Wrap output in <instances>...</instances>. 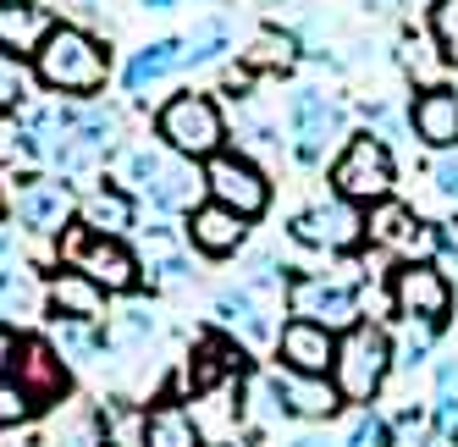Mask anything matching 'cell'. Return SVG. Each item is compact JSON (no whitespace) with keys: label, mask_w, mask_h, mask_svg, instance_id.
<instances>
[{"label":"cell","mask_w":458,"mask_h":447,"mask_svg":"<svg viewBox=\"0 0 458 447\" xmlns=\"http://www.w3.org/2000/svg\"><path fill=\"white\" fill-rule=\"evenodd\" d=\"M111 72H116L111 45L83 22H55V34L34 55V83L50 100H100Z\"/></svg>","instance_id":"1"},{"label":"cell","mask_w":458,"mask_h":447,"mask_svg":"<svg viewBox=\"0 0 458 447\" xmlns=\"http://www.w3.org/2000/svg\"><path fill=\"white\" fill-rule=\"evenodd\" d=\"M326 182H332V194L370 210L381 199H392V182H398V155H392L386 139H376L370 127H359V133L343 139V149L332 155V166H326Z\"/></svg>","instance_id":"2"},{"label":"cell","mask_w":458,"mask_h":447,"mask_svg":"<svg viewBox=\"0 0 458 447\" xmlns=\"http://www.w3.org/2000/svg\"><path fill=\"white\" fill-rule=\"evenodd\" d=\"M343 139H348V105L332 89L304 83V89L287 94V155L304 172L326 166V155L343 149Z\"/></svg>","instance_id":"3"},{"label":"cell","mask_w":458,"mask_h":447,"mask_svg":"<svg viewBox=\"0 0 458 447\" xmlns=\"http://www.w3.org/2000/svg\"><path fill=\"white\" fill-rule=\"evenodd\" d=\"M155 144L182 155V161H210L216 149H226V116L216 105V94L177 89L172 100L155 111Z\"/></svg>","instance_id":"4"},{"label":"cell","mask_w":458,"mask_h":447,"mask_svg":"<svg viewBox=\"0 0 458 447\" xmlns=\"http://www.w3.org/2000/svg\"><path fill=\"white\" fill-rule=\"evenodd\" d=\"M55 243H61V266H72L89 282H100L111 299H133L144 287V260L127 238H106V232H89L83 221H72Z\"/></svg>","instance_id":"5"},{"label":"cell","mask_w":458,"mask_h":447,"mask_svg":"<svg viewBox=\"0 0 458 447\" xmlns=\"http://www.w3.org/2000/svg\"><path fill=\"white\" fill-rule=\"evenodd\" d=\"M332 381L343 403L365 409L381 398V387L392 381V332L381 321H359L337 337V359H332Z\"/></svg>","instance_id":"6"},{"label":"cell","mask_w":458,"mask_h":447,"mask_svg":"<svg viewBox=\"0 0 458 447\" xmlns=\"http://www.w3.org/2000/svg\"><path fill=\"white\" fill-rule=\"evenodd\" d=\"M282 304L293 321H315L326 332H348L365 321V299H359L353 276H326V271H287L282 282Z\"/></svg>","instance_id":"7"},{"label":"cell","mask_w":458,"mask_h":447,"mask_svg":"<svg viewBox=\"0 0 458 447\" xmlns=\"http://www.w3.org/2000/svg\"><path fill=\"white\" fill-rule=\"evenodd\" d=\"M6 221L28 238H61L78 221V188L55 172H22L6 194Z\"/></svg>","instance_id":"8"},{"label":"cell","mask_w":458,"mask_h":447,"mask_svg":"<svg viewBox=\"0 0 458 447\" xmlns=\"http://www.w3.org/2000/svg\"><path fill=\"white\" fill-rule=\"evenodd\" d=\"M386 299H392L398 321H425L437 332H447V321H453V282H447L442 260H398L392 282H386Z\"/></svg>","instance_id":"9"},{"label":"cell","mask_w":458,"mask_h":447,"mask_svg":"<svg viewBox=\"0 0 458 447\" xmlns=\"http://www.w3.org/2000/svg\"><path fill=\"white\" fill-rule=\"evenodd\" d=\"M199 172H205V199L238 210L243 221H259L271 210V177L249 149H216L210 161H199Z\"/></svg>","instance_id":"10"},{"label":"cell","mask_w":458,"mask_h":447,"mask_svg":"<svg viewBox=\"0 0 458 447\" xmlns=\"http://www.w3.org/2000/svg\"><path fill=\"white\" fill-rule=\"evenodd\" d=\"M287 238L299 249H315V254H353L359 243H365V210L337 199V194L315 199V205H304L287 221Z\"/></svg>","instance_id":"11"},{"label":"cell","mask_w":458,"mask_h":447,"mask_svg":"<svg viewBox=\"0 0 458 447\" xmlns=\"http://www.w3.org/2000/svg\"><path fill=\"white\" fill-rule=\"evenodd\" d=\"M365 238L392 254V266L398 260H437V221H420L414 205H403L398 194L365 210Z\"/></svg>","instance_id":"12"},{"label":"cell","mask_w":458,"mask_h":447,"mask_svg":"<svg viewBox=\"0 0 458 447\" xmlns=\"http://www.w3.org/2000/svg\"><path fill=\"white\" fill-rule=\"evenodd\" d=\"M266 387H271V398H276V409H282V420L326 426V420H337V414H343V392H337L332 375H304V370L271 365Z\"/></svg>","instance_id":"13"},{"label":"cell","mask_w":458,"mask_h":447,"mask_svg":"<svg viewBox=\"0 0 458 447\" xmlns=\"http://www.w3.org/2000/svg\"><path fill=\"white\" fill-rule=\"evenodd\" d=\"M249 227L254 221H243L238 210H226L216 199H199L182 215V243L193 254H205V260H233V254H243V243H249Z\"/></svg>","instance_id":"14"},{"label":"cell","mask_w":458,"mask_h":447,"mask_svg":"<svg viewBox=\"0 0 458 447\" xmlns=\"http://www.w3.org/2000/svg\"><path fill=\"white\" fill-rule=\"evenodd\" d=\"M409 133L431 155L458 149V89L453 83H431V89L409 94Z\"/></svg>","instance_id":"15"},{"label":"cell","mask_w":458,"mask_h":447,"mask_svg":"<svg viewBox=\"0 0 458 447\" xmlns=\"http://www.w3.org/2000/svg\"><path fill=\"white\" fill-rule=\"evenodd\" d=\"M271 354L282 370H304V375H332V359H337V332H326L315 321H287L276 326L271 337Z\"/></svg>","instance_id":"16"},{"label":"cell","mask_w":458,"mask_h":447,"mask_svg":"<svg viewBox=\"0 0 458 447\" xmlns=\"http://www.w3.org/2000/svg\"><path fill=\"white\" fill-rule=\"evenodd\" d=\"M106 287L100 282H89L83 271H72V266H61L50 282H45V321L50 326H61V321H78V326H89V321H106Z\"/></svg>","instance_id":"17"},{"label":"cell","mask_w":458,"mask_h":447,"mask_svg":"<svg viewBox=\"0 0 458 447\" xmlns=\"http://www.w3.org/2000/svg\"><path fill=\"white\" fill-rule=\"evenodd\" d=\"M139 199L127 194L122 182H106V177H94L89 188H78V221L89 232H106V238H127V232H139Z\"/></svg>","instance_id":"18"},{"label":"cell","mask_w":458,"mask_h":447,"mask_svg":"<svg viewBox=\"0 0 458 447\" xmlns=\"http://www.w3.org/2000/svg\"><path fill=\"white\" fill-rule=\"evenodd\" d=\"M12 375H17V381H22V387L34 392L45 409H50V403H61V398H67V387H72V370H67V359H61V348H55L50 337H22Z\"/></svg>","instance_id":"19"},{"label":"cell","mask_w":458,"mask_h":447,"mask_svg":"<svg viewBox=\"0 0 458 447\" xmlns=\"http://www.w3.org/2000/svg\"><path fill=\"white\" fill-rule=\"evenodd\" d=\"M199 199H205V172H199V161H182V155H172V149H166V161H160L155 182L139 194V205H149L155 215H188Z\"/></svg>","instance_id":"20"},{"label":"cell","mask_w":458,"mask_h":447,"mask_svg":"<svg viewBox=\"0 0 458 447\" xmlns=\"http://www.w3.org/2000/svg\"><path fill=\"white\" fill-rule=\"evenodd\" d=\"M210 315H216V326L226 337H238V342H271L276 326H271V309L259 304V293L249 282H233V287H221V293L210 299Z\"/></svg>","instance_id":"21"},{"label":"cell","mask_w":458,"mask_h":447,"mask_svg":"<svg viewBox=\"0 0 458 447\" xmlns=\"http://www.w3.org/2000/svg\"><path fill=\"white\" fill-rule=\"evenodd\" d=\"M144 232V249H139V260H144V287L155 293V287H182V282H193V260H188V243H182V232H172V227H139Z\"/></svg>","instance_id":"22"},{"label":"cell","mask_w":458,"mask_h":447,"mask_svg":"<svg viewBox=\"0 0 458 447\" xmlns=\"http://www.w3.org/2000/svg\"><path fill=\"white\" fill-rule=\"evenodd\" d=\"M55 22L61 17L50 6H39V0H0V50L34 61L39 45L55 34Z\"/></svg>","instance_id":"23"},{"label":"cell","mask_w":458,"mask_h":447,"mask_svg":"<svg viewBox=\"0 0 458 447\" xmlns=\"http://www.w3.org/2000/svg\"><path fill=\"white\" fill-rule=\"evenodd\" d=\"M177 72H182V39H177V34H166V39H149V45H139L133 55H127V67H122V89L144 105L149 94L166 83V78H177Z\"/></svg>","instance_id":"24"},{"label":"cell","mask_w":458,"mask_h":447,"mask_svg":"<svg viewBox=\"0 0 458 447\" xmlns=\"http://www.w3.org/2000/svg\"><path fill=\"white\" fill-rule=\"evenodd\" d=\"M139 447H205V426L182 398H160L139 420Z\"/></svg>","instance_id":"25"},{"label":"cell","mask_w":458,"mask_h":447,"mask_svg":"<svg viewBox=\"0 0 458 447\" xmlns=\"http://www.w3.org/2000/svg\"><path fill=\"white\" fill-rule=\"evenodd\" d=\"M28 315H45V282L28 271L22 260H6V266H0V321L22 326Z\"/></svg>","instance_id":"26"},{"label":"cell","mask_w":458,"mask_h":447,"mask_svg":"<svg viewBox=\"0 0 458 447\" xmlns=\"http://www.w3.org/2000/svg\"><path fill=\"white\" fill-rule=\"evenodd\" d=\"M299 55H304V39L293 34V28H259L254 45L243 50V67H249V72H271V78H282V72L299 67Z\"/></svg>","instance_id":"27"},{"label":"cell","mask_w":458,"mask_h":447,"mask_svg":"<svg viewBox=\"0 0 458 447\" xmlns=\"http://www.w3.org/2000/svg\"><path fill=\"white\" fill-rule=\"evenodd\" d=\"M0 166L6 172H45V149H39V133H34V122H28L22 111L12 116H0Z\"/></svg>","instance_id":"28"},{"label":"cell","mask_w":458,"mask_h":447,"mask_svg":"<svg viewBox=\"0 0 458 447\" xmlns=\"http://www.w3.org/2000/svg\"><path fill=\"white\" fill-rule=\"evenodd\" d=\"M431 431H437V447H458V354L437 365V392H431Z\"/></svg>","instance_id":"29"},{"label":"cell","mask_w":458,"mask_h":447,"mask_svg":"<svg viewBox=\"0 0 458 447\" xmlns=\"http://www.w3.org/2000/svg\"><path fill=\"white\" fill-rule=\"evenodd\" d=\"M226 50H233V28L221 17H205V22H193V34H182V67L205 72L216 61H226Z\"/></svg>","instance_id":"30"},{"label":"cell","mask_w":458,"mask_h":447,"mask_svg":"<svg viewBox=\"0 0 458 447\" xmlns=\"http://www.w3.org/2000/svg\"><path fill=\"white\" fill-rule=\"evenodd\" d=\"M437 326H425V321H398V337H392V370H403V375H414V370H425L437 359Z\"/></svg>","instance_id":"31"},{"label":"cell","mask_w":458,"mask_h":447,"mask_svg":"<svg viewBox=\"0 0 458 447\" xmlns=\"http://www.w3.org/2000/svg\"><path fill=\"white\" fill-rule=\"evenodd\" d=\"M139 420H144V414H127L122 398L100 403V409H94V420H89V431H94L89 447H127V442L139 447Z\"/></svg>","instance_id":"32"},{"label":"cell","mask_w":458,"mask_h":447,"mask_svg":"<svg viewBox=\"0 0 458 447\" xmlns=\"http://www.w3.org/2000/svg\"><path fill=\"white\" fill-rule=\"evenodd\" d=\"M34 94H39V83H34V61L0 50V116L34 105Z\"/></svg>","instance_id":"33"},{"label":"cell","mask_w":458,"mask_h":447,"mask_svg":"<svg viewBox=\"0 0 458 447\" xmlns=\"http://www.w3.org/2000/svg\"><path fill=\"white\" fill-rule=\"evenodd\" d=\"M386 447H437L431 403H403L398 414H392V442Z\"/></svg>","instance_id":"34"},{"label":"cell","mask_w":458,"mask_h":447,"mask_svg":"<svg viewBox=\"0 0 458 447\" xmlns=\"http://www.w3.org/2000/svg\"><path fill=\"white\" fill-rule=\"evenodd\" d=\"M39 414H45V403L28 392L17 375H0V431H17L28 420H39Z\"/></svg>","instance_id":"35"},{"label":"cell","mask_w":458,"mask_h":447,"mask_svg":"<svg viewBox=\"0 0 458 447\" xmlns=\"http://www.w3.org/2000/svg\"><path fill=\"white\" fill-rule=\"evenodd\" d=\"M386 442H392V414H381L376 403H365V409L348 414L343 447H386Z\"/></svg>","instance_id":"36"},{"label":"cell","mask_w":458,"mask_h":447,"mask_svg":"<svg viewBox=\"0 0 458 447\" xmlns=\"http://www.w3.org/2000/svg\"><path fill=\"white\" fill-rule=\"evenodd\" d=\"M431 39L447 67H458V0H437L431 6Z\"/></svg>","instance_id":"37"},{"label":"cell","mask_w":458,"mask_h":447,"mask_svg":"<svg viewBox=\"0 0 458 447\" xmlns=\"http://www.w3.org/2000/svg\"><path fill=\"white\" fill-rule=\"evenodd\" d=\"M155 337V309L149 304H127L122 309V321H116V342H127V348H139V342H149Z\"/></svg>","instance_id":"38"},{"label":"cell","mask_w":458,"mask_h":447,"mask_svg":"<svg viewBox=\"0 0 458 447\" xmlns=\"http://www.w3.org/2000/svg\"><path fill=\"white\" fill-rule=\"evenodd\" d=\"M365 127H370L376 139L392 144V139H403V133H409V111H392V105L376 100V105H365Z\"/></svg>","instance_id":"39"},{"label":"cell","mask_w":458,"mask_h":447,"mask_svg":"<svg viewBox=\"0 0 458 447\" xmlns=\"http://www.w3.org/2000/svg\"><path fill=\"white\" fill-rule=\"evenodd\" d=\"M431 182H437V194L458 210V149H447V155H437V166H431Z\"/></svg>","instance_id":"40"},{"label":"cell","mask_w":458,"mask_h":447,"mask_svg":"<svg viewBox=\"0 0 458 447\" xmlns=\"http://www.w3.org/2000/svg\"><path fill=\"white\" fill-rule=\"evenodd\" d=\"M437 260L458 266V215L453 221H437Z\"/></svg>","instance_id":"41"},{"label":"cell","mask_w":458,"mask_h":447,"mask_svg":"<svg viewBox=\"0 0 458 447\" xmlns=\"http://www.w3.org/2000/svg\"><path fill=\"white\" fill-rule=\"evenodd\" d=\"M17 348H22V326H6V321H0V375H12Z\"/></svg>","instance_id":"42"},{"label":"cell","mask_w":458,"mask_h":447,"mask_svg":"<svg viewBox=\"0 0 458 447\" xmlns=\"http://www.w3.org/2000/svg\"><path fill=\"white\" fill-rule=\"evenodd\" d=\"M287 447H343V442H332L326 431H315V426H304L299 436H287Z\"/></svg>","instance_id":"43"},{"label":"cell","mask_w":458,"mask_h":447,"mask_svg":"<svg viewBox=\"0 0 458 447\" xmlns=\"http://www.w3.org/2000/svg\"><path fill=\"white\" fill-rule=\"evenodd\" d=\"M6 260H17V227L0 215V266H6Z\"/></svg>","instance_id":"44"},{"label":"cell","mask_w":458,"mask_h":447,"mask_svg":"<svg viewBox=\"0 0 458 447\" xmlns=\"http://www.w3.org/2000/svg\"><path fill=\"white\" fill-rule=\"evenodd\" d=\"M139 6H144V12H160V17H166V12H177V6H182V0H139Z\"/></svg>","instance_id":"45"},{"label":"cell","mask_w":458,"mask_h":447,"mask_svg":"<svg viewBox=\"0 0 458 447\" xmlns=\"http://www.w3.org/2000/svg\"><path fill=\"white\" fill-rule=\"evenodd\" d=\"M0 215H6V188H0Z\"/></svg>","instance_id":"46"},{"label":"cell","mask_w":458,"mask_h":447,"mask_svg":"<svg viewBox=\"0 0 458 447\" xmlns=\"http://www.w3.org/2000/svg\"><path fill=\"white\" fill-rule=\"evenodd\" d=\"M205 447H233V442H205Z\"/></svg>","instance_id":"47"}]
</instances>
